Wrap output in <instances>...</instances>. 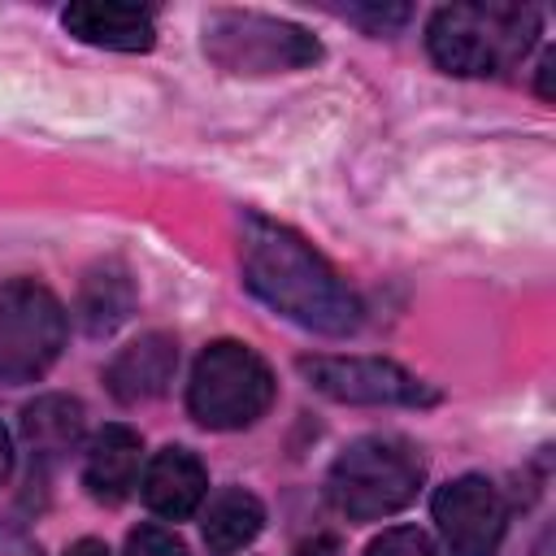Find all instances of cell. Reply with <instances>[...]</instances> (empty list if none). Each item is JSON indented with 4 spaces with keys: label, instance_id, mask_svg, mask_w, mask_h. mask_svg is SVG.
<instances>
[{
    "label": "cell",
    "instance_id": "obj_1",
    "mask_svg": "<svg viewBox=\"0 0 556 556\" xmlns=\"http://www.w3.org/2000/svg\"><path fill=\"white\" fill-rule=\"evenodd\" d=\"M239 261L248 291L287 321L317 334H352L361 326L356 291L291 226L269 217H243Z\"/></svg>",
    "mask_w": 556,
    "mask_h": 556
},
{
    "label": "cell",
    "instance_id": "obj_2",
    "mask_svg": "<svg viewBox=\"0 0 556 556\" xmlns=\"http://www.w3.org/2000/svg\"><path fill=\"white\" fill-rule=\"evenodd\" d=\"M539 35V9L530 4H447L426 26V48L439 70L460 78H486L517 65Z\"/></svg>",
    "mask_w": 556,
    "mask_h": 556
},
{
    "label": "cell",
    "instance_id": "obj_3",
    "mask_svg": "<svg viewBox=\"0 0 556 556\" xmlns=\"http://www.w3.org/2000/svg\"><path fill=\"white\" fill-rule=\"evenodd\" d=\"M421 478H426V460L408 439L365 434L334 456L326 491L348 521H378L413 504Z\"/></svg>",
    "mask_w": 556,
    "mask_h": 556
},
{
    "label": "cell",
    "instance_id": "obj_4",
    "mask_svg": "<svg viewBox=\"0 0 556 556\" xmlns=\"http://www.w3.org/2000/svg\"><path fill=\"white\" fill-rule=\"evenodd\" d=\"M274 404L269 365L235 339H217L195 356L187 382V408L208 430H243L256 426Z\"/></svg>",
    "mask_w": 556,
    "mask_h": 556
},
{
    "label": "cell",
    "instance_id": "obj_5",
    "mask_svg": "<svg viewBox=\"0 0 556 556\" xmlns=\"http://www.w3.org/2000/svg\"><path fill=\"white\" fill-rule=\"evenodd\" d=\"M204 52L230 74H282L313 65L321 43L287 17L217 9L204 17Z\"/></svg>",
    "mask_w": 556,
    "mask_h": 556
},
{
    "label": "cell",
    "instance_id": "obj_6",
    "mask_svg": "<svg viewBox=\"0 0 556 556\" xmlns=\"http://www.w3.org/2000/svg\"><path fill=\"white\" fill-rule=\"evenodd\" d=\"M65 348V308L61 300L30 282L13 278L0 287V382L39 378Z\"/></svg>",
    "mask_w": 556,
    "mask_h": 556
},
{
    "label": "cell",
    "instance_id": "obj_7",
    "mask_svg": "<svg viewBox=\"0 0 556 556\" xmlns=\"http://www.w3.org/2000/svg\"><path fill=\"white\" fill-rule=\"evenodd\" d=\"M300 374L313 391L343 404H430L434 391L395 361L382 356H300Z\"/></svg>",
    "mask_w": 556,
    "mask_h": 556
},
{
    "label": "cell",
    "instance_id": "obj_8",
    "mask_svg": "<svg viewBox=\"0 0 556 556\" xmlns=\"http://www.w3.org/2000/svg\"><path fill=\"white\" fill-rule=\"evenodd\" d=\"M434 521L452 556H495L504 526H508V504L500 486L482 473L452 478L447 486L434 491Z\"/></svg>",
    "mask_w": 556,
    "mask_h": 556
},
{
    "label": "cell",
    "instance_id": "obj_9",
    "mask_svg": "<svg viewBox=\"0 0 556 556\" xmlns=\"http://www.w3.org/2000/svg\"><path fill=\"white\" fill-rule=\"evenodd\" d=\"M65 30L83 43L109 48V52H148L156 43V22L139 4H113V0H78L61 13Z\"/></svg>",
    "mask_w": 556,
    "mask_h": 556
},
{
    "label": "cell",
    "instance_id": "obj_10",
    "mask_svg": "<svg viewBox=\"0 0 556 556\" xmlns=\"http://www.w3.org/2000/svg\"><path fill=\"white\" fill-rule=\"evenodd\" d=\"M178 369V339L165 334V330H148L139 334L130 348H122L104 374L113 400L122 404H143V400H156L169 378Z\"/></svg>",
    "mask_w": 556,
    "mask_h": 556
},
{
    "label": "cell",
    "instance_id": "obj_11",
    "mask_svg": "<svg viewBox=\"0 0 556 556\" xmlns=\"http://www.w3.org/2000/svg\"><path fill=\"white\" fill-rule=\"evenodd\" d=\"M139 486H143V504H148L156 517L182 521V517H191V513L204 504V495H208V473H204V465H200L195 452H187V447H165V452H156V456L148 460Z\"/></svg>",
    "mask_w": 556,
    "mask_h": 556
},
{
    "label": "cell",
    "instance_id": "obj_12",
    "mask_svg": "<svg viewBox=\"0 0 556 556\" xmlns=\"http://www.w3.org/2000/svg\"><path fill=\"white\" fill-rule=\"evenodd\" d=\"M139 452H143L139 430H130V426L96 430V439L87 443V460H83V482H87L91 500L122 504L139 478Z\"/></svg>",
    "mask_w": 556,
    "mask_h": 556
},
{
    "label": "cell",
    "instance_id": "obj_13",
    "mask_svg": "<svg viewBox=\"0 0 556 556\" xmlns=\"http://www.w3.org/2000/svg\"><path fill=\"white\" fill-rule=\"evenodd\" d=\"M261 526H265V504L243 486H226L204 513V547L208 556H235L261 534Z\"/></svg>",
    "mask_w": 556,
    "mask_h": 556
},
{
    "label": "cell",
    "instance_id": "obj_14",
    "mask_svg": "<svg viewBox=\"0 0 556 556\" xmlns=\"http://www.w3.org/2000/svg\"><path fill=\"white\" fill-rule=\"evenodd\" d=\"M135 308V282L122 265H100L83 278L78 291V321L87 334H113Z\"/></svg>",
    "mask_w": 556,
    "mask_h": 556
},
{
    "label": "cell",
    "instance_id": "obj_15",
    "mask_svg": "<svg viewBox=\"0 0 556 556\" xmlns=\"http://www.w3.org/2000/svg\"><path fill=\"white\" fill-rule=\"evenodd\" d=\"M78 434H83V404L74 395H39L22 413V439L39 456L70 452L78 443Z\"/></svg>",
    "mask_w": 556,
    "mask_h": 556
},
{
    "label": "cell",
    "instance_id": "obj_16",
    "mask_svg": "<svg viewBox=\"0 0 556 556\" xmlns=\"http://www.w3.org/2000/svg\"><path fill=\"white\" fill-rule=\"evenodd\" d=\"M365 556H439V547L417 526H391L365 547Z\"/></svg>",
    "mask_w": 556,
    "mask_h": 556
},
{
    "label": "cell",
    "instance_id": "obj_17",
    "mask_svg": "<svg viewBox=\"0 0 556 556\" xmlns=\"http://www.w3.org/2000/svg\"><path fill=\"white\" fill-rule=\"evenodd\" d=\"M126 556H187V547H182V539H174L161 526H139L126 539Z\"/></svg>",
    "mask_w": 556,
    "mask_h": 556
},
{
    "label": "cell",
    "instance_id": "obj_18",
    "mask_svg": "<svg viewBox=\"0 0 556 556\" xmlns=\"http://www.w3.org/2000/svg\"><path fill=\"white\" fill-rule=\"evenodd\" d=\"M352 22H369L374 30H391V26H404L408 22V9L404 4H391V9H348Z\"/></svg>",
    "mask_w": 556,
    "mask_h": 556
},
{
    "label": "cell",
    "instance_id": "obj_19",
    "mask_svg": "<svg viewBox=\"0 0 556 556\" xmlns=\"http://www.w3.org/2000/svg\"><path fill=\"white\" fill-rule=\"evenodd\" d=\"M0 556H39V547L17 530H0Z\"/></svg>",
    "mask_w": 556,
    "mask_h": 556
},
{
    "label": "cell",
    "instance_id": "obj_20",
    "mask_svg": "<svg viewBox=\"0 0 556 556\" xmlns=\"http://www.w3.org/2000/svg\"><path fill=\"white\" fill-rule=\"evenodd\" d=\"M65 556H109V547H104L100 539H78V543H74Z\"/></svg>",
    "mask_w": 556,
    "mask_h": 556
},
{
    "label": "cell",
    "instance_id": "obj_21",
    "mask_svg": "<svg viewBox=\"0 0 556 556\" xmlns=\"http://www.w3.org/2000/svg\"><path fill=\"white\" fill-rule=\"evenodd\" d=\"M552 65H556V56L547 52L543 65H539V96H543V100H552Z\"/></svg>",
    "mask_w": 556,
    "mask_h": 556
},
{
    "label": "cell",
    "instance_id": "obj_22",
    "mask_svg": "<svg viewBox=\"0 0 556 556\" xmlns=\"http://www.w3.org/2000/svg\"><path fill=\"white\" fill-rule=\"evenodd\" d=\"M9 469H13V443H9V430L0 426V482L9 478Z\"/></svg>",
    "mask_w": 556,
    "mask_h": 556
}]
</instances>
